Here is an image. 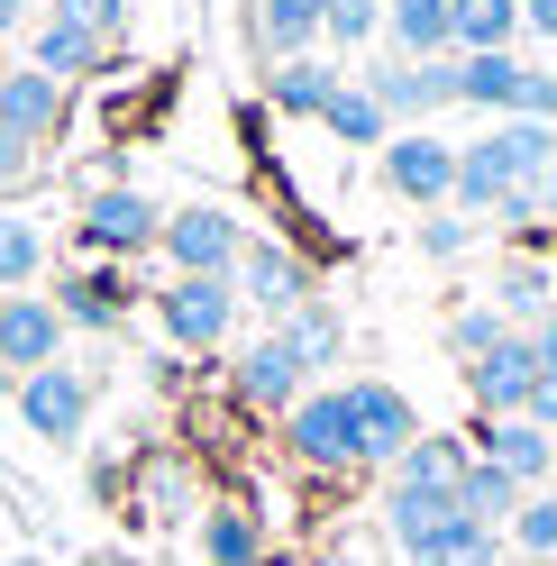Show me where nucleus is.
I'll use <instances>...</instances> for the list:
<instances>
[{
	"label": "nucleus",
	"instance_id": "obj_1",
	"mask_svg": "<svg viewBox=\"0 0 557 566\" xmlns=\"http://www.w3.org/2000/svg\"><path fill=\"white\" fill-rule=\"evenodd\" d=\"M156 238H165V210L137 192V184L83 192V210H74V247H83V265H128V256H156Z\"/></svg>",
	"mask_w": 557,
	"mask_h": 566
},
{
	"label": "nucleus",
	"instance_id": "obj_2",
	"mask_svg": "<svg viewBox=\"0 0 557 566\" xmlns=\"http://www.w3.org/2000/svg\"><path fill=\"white\" fill-rule=\"evenodd\" d=\"M147 302H156L165 347H192V357H211V347L238 329V283L229 274H174L165 293H147Z\"/></svg>",
	"mask_w": 557,
	"mask_h": 566
},
{
	"label": "nucleus",
	"instance_id": "obj_3",
	"mask_svg": "<svg viewBox=\"0 0 557 566\" xmlns=\"http://www.w3.org/2000/svg\"><path fill=\"white\" fill-rule=\"evenodd\" d=\"M156 256H165L174 274H238L248 229H238V210H220V201H183V210H165Z\"/></svg>",
	"mask_w": 557,
	"mask_h": 566
},
{
	"label": "nucleus",
	"instance_id": "obj_4",
	"mask_svg": "<svg viewBox=\"0 0 557 566\" xmlns=\"http://www.w3.org/2000/svg\"><path fill=\"white\" fill-rule=\"evenodd\" d=\"M284 448L311 475H347L357 467V411H347V384H311V394L284 411Z\"/></svg>",
	"mask_w": 557,
	"mask_h": 566
},
{
	"label": "nucleus",
	"instance_id": "obj_5",
	"mask_svg": "<svg viewBox=\"0 0 557 566\" xmlns=\"http://www.w3.org/2000/svg\"><path fill=\"white\" fill-rule=\"evenodd\" d=\"M375 174H385V192L411 201V210H448V192H458V147L430 128H393L385 147H375Z\"/></svg>",
	"mask_w": 557,
	"mask_h": 566
},
{
	"label": "nucleus",
	"instance_id": "obj_6",
	"mask_svg": "<svg viewBox=\"0 0 557 566\" xmlns=\"http://www.w3.org/2000/svg\"><path fill=\"white\" fill-rule=\"evenodd\" d=\"M347 411H357V467H402L411 457V439H421V411H411V394L402 384H385V375H357L347 384Z\"/></svg>",
	"mask_w": 557,
	"mask_h": 566
},
{
	"label": "nucleus",
	"instance_id": "obj_7",
	"mask_svg": "<svg viewBox=\"0 0 557 566\" xmlns=\"http://www.w3.org/2000/svg\"><path fill=\"white\" fill-rule=\"evenodd\" d=\"M46 302H55V321H64V329H92V338H111V329H128V311L147 302V293L128 283V265H64Z\"/></svg>",
	"mask_w": 557,
	"mask_h": 566
},
{
	"label": "nucleus",
	"instance_id": "obj_8",
	"mask_svg": "<svg viewBox=\"0 0 557 566\" xmlns=\"http://www.w3.org/2000/svg\"><path fill=\"white\" fill-rule=\"evenodd\" d=\"M10 394H19V420L38 439H55V448H74L92 430V375L83 366H38V375H19Z\"/></svg>",
	"mask_w": 557,
	"mask_h": 566
},
{
	"label": "nucleus",
	"instance_id": "obj_9",
	"mask_svg": "<svg viewBox=\"0 0 557 566\" xmlns=\"http://www.w3.org/2000/svg\"><path fill=\"white\" fill-rule=\"evenodd\" d=\"M38 366H64V321L46 293H0V384L38 375Z\"/></svg>",
	"mask_w": 557,
	"mask_h": 566
},
{
	"label": "nucleus",
	"instance_id": "obj_10",
	"mask_svg": "<svg viewBox=\"0 0 557 566\" xmlns=\"http://www.w3.org/2000/svg\"><path fill=\"white\" fill-rule=\"evenodd\" d=\"M302 394H311V375L293 366V347L274 338V329L238 347V366H229V402H248V411H274V420H284Z\"/></svg>",
	"mask_w": 557,
	"mask_h": 566
},
{
	"label": "nucleus",
	"instance_id": "obj_11",
	"mask_svg": "<svg viewBox=\"0 0 557 566\" xmlns=\"http://www.w3.org/2000/svg\"><path fill=\"white\" fill-rule=\"evenodd\" d=\"M238 302H256V311H274V321H284V311H302L311 293H320V283H311V265L293 256L284 238H248V256H238Z\"/></svg>",
	"mask_w": 557,
	"mask_h": 566
},
{
	"label": "nucleus",
	"instance_id": "obj_12",
	"mask_svg": "<svg viewBox=\"0 0 557 566\" xmlns=\"http://www.w3.org/2000/svg\"><path fill=\"white\" fill-rule=\"evenodd\" d=\"M64 119H74V92L46 83L38 64H10V74H0V128H10V137H28V147H55Z\"/></svg>",
	"mask_w": 557,
	"mask_h": 566
},
{
	"label": "nucleus",
	"instance_id": "obj_13",
	"mask_svg": "<svg viewBox=\"0 0 557 566\" xmlns=\"http://www.w3.org/2000/svg\"><path fill=\"white\" fill-rule=\"evenodd\" d=\"M475 457L503 467L521 493H548V475H557V439L539 420H475Z\"/></svg>",
	"mask_w": 557,
	"mask_h": 566
},
{
	"label": "nucleus",
	"instance_id": "obj_14",
	"mask_svg": "<svg viewBox=\"0 0 557 566\" xmlns=\"http://www.w3.org/2000/svg\"><path fill=\"white\" fill-rule=\"evenodd\" d=\"M530 375H539L530 338H503L494 357H475V366H466V402H475V420H521V402H530Z\"/></svg>",
	"mask_w": 557,
	"mask_h": 566
},
{
	"label": "nucleus",
	"instance_id": "obj_15",
	"mask_svg": "<svg viewBox=\"0 0 557 566\" xmlns=\"http://www.w3.org/2000/svg\"><path fill=\"white\" fill-rule=\"evenodd\" d=\"M521 92H530V64L521 55H448V101H458V111L521 119Z\"/></svg>",
	"mask_w": 557,
	"mask_h": 566
},
{
	"label": "nucleus",
	"instance_id": "obj_16",
	"mask_svg": "<svg viewBox=\"0 0 557 566\" xmlns=\"http://www.w3.org/2000/svg\"><path fill=\"white\" fill-rule=\"evenodd\" d=\"M320 19H329V0H248V46L265 64L320 55Z\"/></svg>",
	"mask_w": 557,
	"mask_h": 566
},
{
	"label": "nucleus",
	"instance_id": "obj_17",
	"mask_svg": "<svg viewBox=\"0 0 557 566\" xmlns=\"http://www.w3.org/2000/svg\"><path fill=\"white\" fill-rule=\"evenodd\" d=\"M375 92V111H385V128H421L430 111H448V64H375V74H357Z\"/></svg>",
	"mask_w": 557,
	"mask_h": 566
},
{
	"label": "nucleus",
	"instance_id": "obj_18",
	"mask_svg": "<svg viewBox=\"0 0 557 566\" xmlns=\"http://www.w3.org/2000/svg\"><path fill=\"white\" fill-rule=\"evenodd\" d=\"M347 83V64L338 55H293V64H265V111L274 119H320L329 101Z\"/></svg>",
	"mask_w": 557,
	"mask_h": 566
},
{
	"label": "nucleus",
	"instance_id": "obj_19",
	"mask_svg": "<svg viewBox=\"0 0 557 566\" xmlns=\"http://www.w3.org/2000/svg\"><path fill=\"white\" fill-rule=\"evenodd\" d=\"M28 64H38L46 83H64V92H74V83H92L101 64H111V46H101L92 28H74V19H55V10H46L38 28H28Z\"/></svg>",
	"mask_w": 557,
	"mask_h": 566
},
{
	"label": "nucleus",
	"instance_id": "obj_20",
	"mask_svg": "<svg viewBox=\"0 0 557 566\" xmlns=\"http://www.w3.org/2000/svg\"><path fill=\"white\" fill-rule=\"evenodd\" d=\"M458 521L466 512H458V493H448V484H385V530L402 539V557L430 548L439 530H458Z\"/></svg>",
	"mask_w": 557,
	"mask_h": 566
},
{
	"label": "nucleus",
	"instance_id": "obj_21",
	"mask_svg": "<svg viewBox=\"0 0 557 566\" xmlns=\"http://www.w3.org/2000/svg\"><path fill=\"white\" fill-rule=\"evenodd\" d=\"M512 192H521V174H512V156L494 147V137L458 147V192H448V210H458V220H484V210H503Z\"/></svg>",
	"mask_w": 557,
	"mask_h": 566
},
{
	"label": "nucleus",
	"instance_id": "obj_22",
	"mask_svg": "<svg viewBox=\"0 0 557 566\" xmlns=\"http://www.w3.org/2000/svg\"><path fill=\"white\" fill-rule=\"evenodd\" d=\"M274 338L293 347V366H302V375H320V366L347 357V321H338V302H329V293H311L302 311H284V321H274Z\"/></svg>",
	"mask_w": 557,
	"mask_h": 566
},
{
	"label": "nucleus",
	"instance_id": "obj_23",
	"mask_svg": "<svg viewBox=\"0 0 557 566\" xmlns=\"http://www.w3.org/2000/svg\"><path fill=\"white\" fill-rule=\"evenodd\" d=\"M385 38L402 64H448L458 38H448V0H385Z\"/></svg>",
	"mask_w": 557,
	"mask_h": 566
},
{
	"label": "nucleus",
	"instance_id": "obj_24",
	"mask_svg": "<svg viewBox=\"0 0 557 566\" xmlns=\"http://www.w3.org/2000/svg\"><path fill=\"white\" fill-rule=\"evenodd\" d=\"M201 566H265V521L248 503H211L201 512Z\"/></svg>",
	"mask_w": 557,
	"mask_h": 566
},
{
	"label": "nucleus",
	"instance_id": "obj_25",
	"mask_svg": "<svg viewBox=\"0 0 557 566\" xmlns=\"http://www.w3.org/2000/svg\"><path fill=\"white\" fill-rule=\"evenodd\" d=\"M448 38H458V55H512L521 0H448Z\"/></svg>",
	"mask_w": 557,
	"mask_h": 566
},
{
	"label": "nucleus",
	"instance_id": "obj_26",
	"mask_svg": "<svg viewBox=\"0 0 557 566\" xmlns=\"http://www.w3.org/2000/svg\"><path fill=\"white\" fill-rule=\"evenodd\" d=\"M530 503V493H521L503 467H484V457H466V475H458V512L466 521H484V530H512V512Z\"/></svg>",
	"mask_w": 557,
	"mask_h": 566
},
{
	"label": "nucleus",
	"instance_id": "obj_27",
	"mask_svg": "<svg viewBox=\"0 0 557 566\" xmlns=\"http://www.w3.org/2000/svg\"><path fill=\"white\" fill-rule=\"evenodd\" d=\"M494 311H503V321H512L521 338H530V329L548 321V311H557V283H548V265H503V274H494Z\"/></svg>",
	"mask_w": 557,
	"mask_h": 566
},
{
	"label": "nucleus",
	"instance_id": "obj_28",
	"mask_svg": "<svg viewBox=\"0 0 557 566\" xmlns=\"http://www.w3.org/2000/svg\"><path fill=\"white\" fill-rule=\"evenodd\" d=\"M320 128L338 137V147H385V137H393V128H385V111H375V92H366L357 74L338 83V101L320 111Z\"/></svg>",
	"mask_w": 557,
	"mask_h": 566
},
{
	"label": "nucleus",
	"instance_id": "obj_29",
	"mask_svg": "<svg viewBox=\"0 0 557 566\" xmlns=\"http://www.w3.org/2000/svg\"><path fill=\"white\" fill-rule=\"evenodd\" d=\"M38 274H46V229L19 220V210H0V293H28Z\"/></svg>",
	"mask_w": 557,
	"mask_h": 566
},
{
	"label": "nucleus",
	"instance_id": "obj_30",
	"mask_svg": "<svg viewBox=\"0 0 557 566\" xmlns=\"http://www.w3.org/2000/svg\"><path fill=\"white\" fill-rule=\"evenodd\" d=\"M466 439H439V430H421V439H411V457H402V467L385 475V484H448V493H458V475H466Z\"/></svg>",
	"mask_w": 557,
	"mask_h": 566
},
{
	"label": "nucleus",
	"instance_id": "obj_31",
	"mask_svg": "<svg viewBox=\"0 0 557 566\" xmlns=\"http://www.w3.org/2000/svg\"><path fill=\"white\" fill-rule=\"evenodd\" d=\"M411 566H503V530L458 521V530H439L430 548H411Z\"/></svg>",
	"mask_w": 557,
	"mask_h": 566
},
{
	"label": "nucleus",
	"instance_id": "obj_32",
	"mask_svg": "<svg viewBox=\"0 0 557 566\" xmlns=\"http://www.w3.org/2000/svg\"><path fill=\"white\" fill-rule=\"evenodd\" d=\"M503 338H521V329L503 321L494 302H458V311H448V357H466V366H475V357H494Z\"/></svg>",
	"mask_w": 557,
	"mask_h": 566
},
{
	"label": "nucleus",
	"instance_id": "obj_33",
	"mask_svg": "<svg viewBox=\"0 0 557 566\" xmlns=\"http://www.w3.org/2000/svg\"><path fill=\"white\" fill-rule=\"evenodd\" d=\"M385 38V0H329V19H320V46L329 55H357Z\"/></svg>",
	"mask_w": 557,
	"mask_h": 566
},
{
	"label": "nucleus",
	"instance_id": "obj_34",
	"mask_svg": "<svg viewBox=\"0 0 557 566\" xmlns=\"http://www.w3.org/2000/svg\"><path fill=\"white\" fill-rule=\"evenodd\" d=\"M137 503H147V521H183L192 512V475L174 467V457H156V467L137 475Z\"/></svg>",
	"mask_w": 557,
	"mask_h": 566
},
{
	"label": "nucleus",
	"instance_id": "obj_35",
	"mask_svg": "<svg viewBox=\"0 0 557 566\" xmlns=\"http://www.w3.org/2000/svg\"><path fill=\"white\" fill-rule=\"evenodd\" d=\"M38 184H46V147H28V137H10V128H0V210H10V201H28Z\"/></svg>",
	"mask_w": 557,
	"mask_h": 566
},
{
	"label": "nucleus",
	"instance_id": "obj_36",
	"mask_svg": "<svg viewBox=\"0 0 557 566\" xmlns=\"http://www.w3.org/2000/svg\"><path fill=\"white\" fill-rule=\"evenodd\" d=\"M503 539L521 548V557H557V493H530V503L512 512V530Z\"/></svg>",
	"mask_w": 557,
	"mask_h": 566
},
{
	"label": "nucleus",
	"instance_id": "obj_37",
	"mask_svg": "<svg viewBox=\"0 0 557 566\" xmlns=\"http://www.w3.org/2000/svg\"><path fill=\"white\" fill-rule=\"evenodd\" d=\"M55 19H74V28H92L101 46H119V38H128V0H55Z\"/></svg>",
	"mask_w": 557,
	"mask_h": 566
},
{
	"label": "nucleus",
	"instance_id": "obj_38",
	"mask_svg": "<svg viewBox=\"0 0 557 566\" xmlns=\"http://www.w3.org/2000/svg\"><path fill=\"white\" fill-rule=\"evenodd\" d=\"M475 247V220H458V210H430L421 220V256H439V265H458Z\"/></svg>",
	"mask_w": 557,
	"mask_h": 566
},
{
	"label": "nucleus",
	"instance_id": "obj_39",
	"mask_svg": "<svg viewBox=\"0 0 557 566\" xmlns=\"http://www.w3.org/2000/svg\"><path fill=\"white\" fill-rule=\"evenodd\" d=\"M521 420H539V430L557 439V366H539V375H530V402H521Z\"/></svg>",
	"mask_w": 557,
	"mask_h": 566
},
{
	"label": "nucleus",
	"instance_id": "obj_40",
	"mask_svg": "<svg viewBox=\"0 0 557 566\" xmlns=\"http://www.w3.org/2000/svg\"><path fill=\"white\" fill-rule=\"evenodd\" d=\"M521 119L557 128V74H539V64H530V92H521Z\"/></svg>",
	"mask_w": 557,
	"mask_h": 566
},
{
	"label": "nucleus",
	"instance_id": "obj_41",
	"mask_svg": "<svg viewBox=\"0 0 557 566\" xmlns=\"http://www.w3.org/2000/svg\"><path fill=\"white\" fill-rule=\"evenodd\" d=\"M521 28H530V38H557V0H521Z\"/></svg>",
	"mask_w": 557,
	"mask_h": 566
},
{
	"label": "nucleus",
	"instance_id": "obj_42",
	"mask_svg": "<svg viewBox=\"0 0 557 566\" xmlns=\"http://www.w3.org/2000/svg\"><path fill=\"white\" fill-rule=\"evenodd\" d=\"M530 357H539V366H557V311H548V321L530 329Z\"/></svg>",
	"mask_w": 557,
	"mask_h": 566
},
{
	"label": "nucleus",
	"instance_id": "obj_43",
	"mask_svg": "<svg viewBox=\"0 0 557 566\" xmlns=\"http://www.w3.org/2000/svg\"><path fill=\"white\" fill-rule=\"evenodd\" d=\"M530 201H539V220H548V229H557V165H548V184H539V192H530Z\"/></svg>",
	"mask_w": 557,
	"mask_h": 566
},
{
	"label": "nucleus",
	"instance_id": "obj_44",
	"mask_svg": "<svg viewBox=\"0 0 557 566\" xmlns=\"http://www.w3.org/2000/svg\"><path fill=\"white\" fill-rule=\"evenodd\" d=\"M19 19H28V0H0V46L19 38Z\"/></svg>",
	"mask_w": 557,
	"mask_h": 566
},
{
	"label": "nucleus",
	"instance_id": "obj_45",
	"mask_svg": "<svg viewBox=\"0 0 557 566\" xmlns=\"http://www.w3.org/2000/svg\"><path fill=\"white\" fill-rule=\"evenodd\" d=\"M311 566H366V557H311Z\"/></svg>",
	"mask_w": 557,
	"mask_h": 566
},
{
	"label": "nucleus",
	"instance_id": "obj_46",
	"mask_svg": "<svg viewBox=\"0 0 557 566\" xmlns=\"http://www.w3.org/2000/svg\"><path fill=\"white\" fill-rule=\"evenodd\" d=\"M0 566H46V557H0Z\"/></svg>",
	"mask_w": 557,
	"mask_h": 566
},
{
	"label": "nucleus",
	"instance_id": "obj_47",
	"mask_svg": "<svg viewBox=\"0 0 557 566\" xmlns=\"http://www.w3.org/2000/svg\"><path fill=\"white\" fill-rule=\"evenodd\" d=\"M156 566H183V557H156Z\"/></svg>",
	"mask_w": 557,
	"mask_h": 566
},
{
	"label": "nucleus",
	"instance_id": "obj_48",
	"mask_svg": "<svg viewBox=\"0 0 557 566\" xmlns=\"http://www.w3.org/2000/svg\"><path fill=\"white\" fill-rule=\"evenodd\" d=\"M0 74H10V55H0Z\"/></svg>",
	"mask_w": 557,
	"mask_h": 566
}]
</instances>
